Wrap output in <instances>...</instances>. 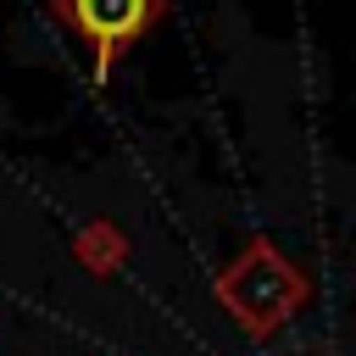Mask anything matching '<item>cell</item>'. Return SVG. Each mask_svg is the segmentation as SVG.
Listing matches in <instances>:
<instances>
[{"label":"cell","instance_id":"cell-1","mask_svg":"<svg viewBox=\"0 0 356 356\" xmlns=\"http://www.w3.org/2000/svg\"><path fill=\"white\" fill-rule=\"evenodd\" d=\"M295 295H300V284H295V273L278 261L273 245H250V250L222 273V300H228V312H234L245 328H273V323H284L289 306H295Z\"/></svg>","mask_w":356,"mask_h":356},{"label":"cell","instance_id":"cell-2","mask_svg":"<svg viewBox=\"0 0 356 356\" xmlns=\"http://www.w3.org/2000/svg\"><path fill=\"white\" fill-rule=\"evenodd\" d=\"M61 11H67L72 28L95 44L100 72L156 22V0H61Z\"/></svg>","mask_w":356,"mask_h":356}]
</instances>
